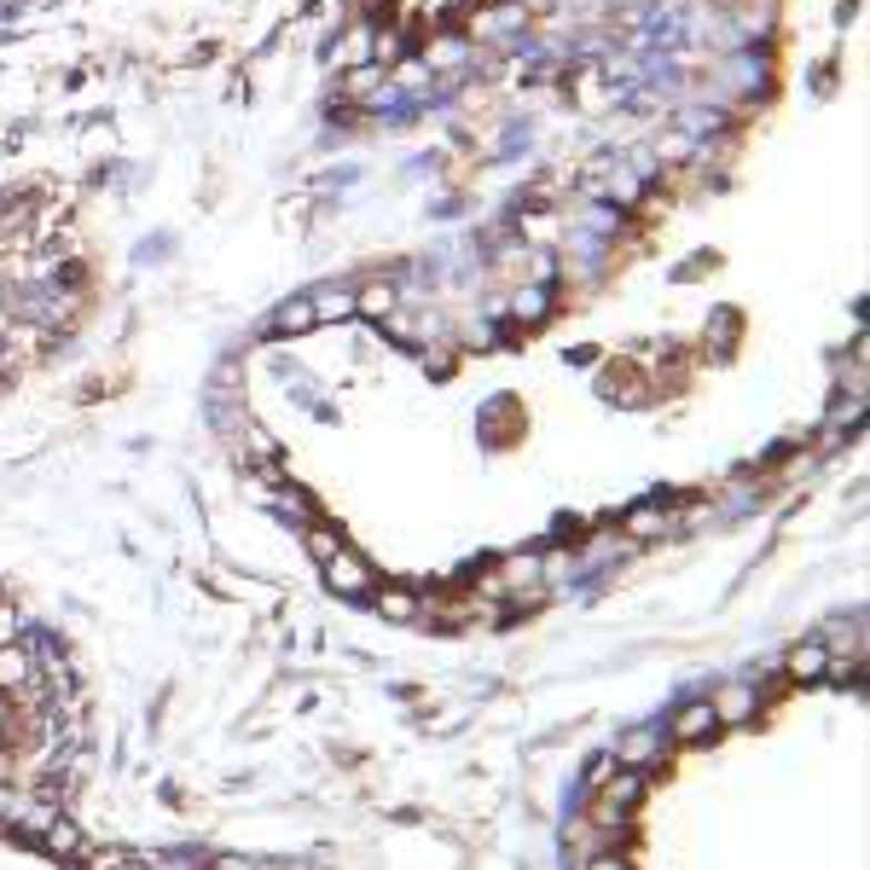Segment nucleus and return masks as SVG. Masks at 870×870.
<instances>
[{"instance_id": "aec40b11", "label": "nucleus", "mask_w": 870, "mask_h": 870, "mask_svg": "<svg viewBox=\"0 0 870 870\" xmlns=\"http://www.w3.org/2000/svg\"><path fill=\"white\" fill-rule=\"evenodd\" d=\"M0 778H7V766H0Z\"/></svg>"}, {"instance_id": "20e7f679", "label": "nucleus", "mask_w": 870, "mask_h": 870, "mask_svg": "<svg viewBox=\"0 0 870 870\" xmlns=\"http://www.w3.org/2000/svg\"><path fill=\"white\" fill-rule=\"evenodd\" d=\"M36 841H41L47 853H59V859H82V853H88V841H82V830H75V825H70L64 812H59V818H53V825H47V830H41Z\"/></svg>"}, {"instance_id": "7ed1b4c3", "label": "nucleus", "mask_w": 870, "mask_h": 870, "mask_svg": "<svg viewBox=\"0 0 870 870\" xmlns=\"http://www.w3.org/2000/svg\"><path fill=\"white\" fill-rule=\"evenodd\" d=\"M30 679H36V656L23 650V645H0V690H30Z\"/></svg>"}, {"instance_id": "9d476101", "label": "nucleus", "mask_w": 870, "mask_h": 870, "mask_svg": "<svg viewBox=\"0 0 870 870\" xmlns=\"http://www.w3.org/2000/svg\"><path fill=\"white\" fill-rule=\"evenodd\" d=\"M273 325L285 331V337H302V331H314V302H308V296H291V302H279Z\"/></svg>"}, {"instance_id": "423d86ee", "label": "nucleus", "mask_w": 870, "mask_h": 870, "mask_svg": "<svg viewBox=\"0 0 870 870\" xmlns=\"http://www.w3.org/2000/svg\"><path fill=\"white\" fill-rule=\"evenodd\" d=\"M395 302H401V296H395L390 279H372V285L354 291V314H366V320H390V314H395Z\"/></svg>"}, {"instance_id": "9b49d317", "label": "nucleus", "mask_w": 870, "mask_h": 870, "mask_svg": "<svg viewBox=\"0 0 870 870\" xmlns=\"http://www.w3.org/2000/svg\"><path fill=\"white\" fill-rule=\"evenodd\" d=\"M314 325L325 320H354V291H314Z\"/></svg>"}, {"instance_id": "f257e3e1", "label": "nucleus", "mask_w": 870, "mask_h": 870, "mask_svg": "<svg viewBox=\"0 0 870 870\" xmlns=\"http://www.w3.org/2000/svg\"><path fill=\"white\" fill-rule=\"evenodd\" d=\"M320 569H325V580H331V593H343V598H372V593H377L372 563H366V557H354L348 546H343L337 557H325Z\"/></svg>"}, {"instance_id": "1a4fd4ad", "label": "nucleus", "mask_w": 870, "mask_h": 870, "mask_svg": "<svg viewBox=\"0 0 870 870\" xmlns=\"http://www.w3.org/2000/svg\"><path fill=\"white\" fill-rule=\"evenodd\" d=\"M372 604H377L383 621H413V616H418V593H401V586H383V593H372Z\"/></svg>"}, {"instance_id": "39448f33", "label": "nucleus", "mask_w": 870, "mask_h": 870, "mask_svg": "<svg viewBox=\"0 0 870 870\" xmlns=\"http://www.w3.org/2000/svg\"><path fill=\"white\" fill-rule=\"evenodd\" d=\"M825 668H830V645H818V638H807V645L789 650V679L812 685V679H825Z\"/></svg>"}, {"instance_id": "f8f14e48", "label": "nucleus", "mask_w": 870, "mask_h": 870, "mask_svg": "<svg viewBox=\"0 0 870 870\" xmlns=\"http://www.w3.org/2000/svg\"><path fill=\"white\" fill-rule=\"evenodd\" d=\"M383 82H390V70H377V64H354V70H343V93H348V99H372Z\"/></svg>"}, {"instance_id": "f3484780", "label": "nucleus", "mask_w": 870, "mask_h": 870, "mask_svg": "<svg viewBox=\"0 0 870 870\" xmlns=\"http://www.w3.org/2000/svg\"><path fill=\"white\" fill-rule=\"evenodd\" d=\"M586 870H633L621 853H586Z\"/></svg>"}, {"instance_id": "6e6552de", "label": "nucleus", "mask_w": 870, "mask_h": 870, "mask_svg": "<svg viewBox=\"0 0 870 870\" xmlns=\"http://www.w3.org/2000/svg\"><path fill=\"white\" fill-rule=\"evenodd\" d=\"M708 708H714V720H720V726L726 720H749V714H755V685H726Z\"/></svg>"}, {"instance_id": "ddd939ff", "label": "nucleus", "mask_w": 870, "mask_h": 870, "mask_svg": "<svg viewBox=\"0 0 870 870\" xmlns=\"http://www.w3.org/2000/svg\"><path fill=\"white\" fill-rule=\"evenodd\" d=\"M308 552H314V563L337 557V552H343V534H337V528H325V523H308Z\"/></svg>"}, {"instance_id": "4468645a", "label": "nucleus", "mask_w": 870, "mask_h": 870, "mask_svg": "<svg viewBox=\"0 0 870 870\" xmlns=\"http://www.w3.org/2000/svg\"><path fill=\"white\" fill-rule=\"evenodd\" d=\"M82 864H88V870H151L145 859H128V853H93V848L82 853Z\"/></svg>"}, {"instance_id": "6ab92c4d", "label": "nucleus", "mask_w": 870, "mask_h": 870, "mask_svg": "<svg viewBox=\"0 0 870 870\" xmlns=\"http://www.w3.org/2000/svg\"><path fill=\"white\" fill-rule=\"evenodd\" d=\"M7 731H12V697L0 690V737H7Z\"/></svg>"}, {"instance_id": "dca6fc26", "label": "nucleus", "mask_w": 870, "mask_h": 870, "mask_svg": "<svg viewBox=\"0 0 870 870\" xmlns=\"http://www.w3.org/2000/svg\"><path fill=\"white\" fill-rule=\"evenodd\" d=\"M18 633H23L18 609H12V604H0V645H18Z\"/></svg>"}, {"instance_id": "2eb2a0df", "label": "nucleus", "mask_w": 870, "mask_h": 870, "mask_svg": "<svg viewBox=\"0 0 870 870\" xmlns=\"http://www.w3.org/2000/svg\"><path fill=\"white\" fill-rule=\"evenodd\" d=\"M546 314V291H523L517 296V320H540Z\"/></svg>"}, {"instance_id": "a211bd4d", "label": "nucleus", "mask_w": 870, "mask_h": 870, "mask_svg": "<svg viewBox=\"0 0 870 870\" xmlns=\"http://www.w3.org/2000/svg\"><path fill=\"white\" fill-rule=\"evenodd\" d=\"M210 870H262V864H250L239 853H221V859H210Z\"/></svg>"}, {"instance_id": "0eeeda50", "label": "nucleus", "mask_w": 870, "mask_h": 870, "mask_svg": "<svg viewBox=\"0 0 870 870\" xmlns=\"http://www.w3.org/2000/svg\"><path fill=\"white\" fill-rule=\"evenodd\" d=\"M372 41H377V30H372V23H354V30L337 41V53H331V59H337V70L372 64Z\"/></svg>"}, {"instance_id": "f03ea898", "label": "nucleus", "mask_w": 870, "mask_h": 870, "mask_svg": "<svg viewBox=\"0 0 870 870\" xmlns=\"http://www.w3.org/2000/svg\"><path fill=\"white\" fill-rule=\"evenodd\" d=\"M714 731H720V720H714L708 702H685L674 714V743H708Z\"/></svg>"}]
</instances>
